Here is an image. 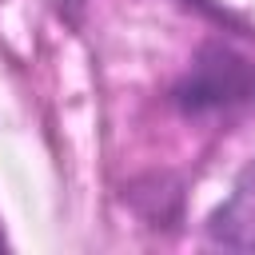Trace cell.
Returning a JSON list of instances; mask_svg holds the SVG:
<instances>
[{
    "label": "cell",
    "mask_w": 255,
    "mask_h": 255,
    "mask_svg": "<svg viewBox=\"0 0 255 255\" xmlns=\"http://www.w3.org/2000/svg\"><path fill=\"white\" fill-rule=\"evenodd\" d=\"M211 239L231 251H255V163L239 175L235 191L227 195L223 207H215L207 223Z\"/></svg>",
    "instance_id": "7a4b0ae2"
},
{
    "label": "cell",
    "mask_w": 255,
    "mask_h": 255,
    "mask_svg": "<svg viewBox=\"0 0 255 255\" xmlns=\"http://www.w3.org/2000/svg\"><path fill=\"white\" fill-rule=\"evenodd\" d=\"M247 100H255V64H247L243 56H235L227 48H207L191 64L183 84L175 88V104L195 116L235 108Z\"/></svg>",
    "instance_id": "6da1fadb"
}]
</instances>
